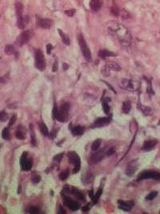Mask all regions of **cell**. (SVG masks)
I'll return each instance as SVG.
<instances>
[{
    "instance_id": "cell-46",
    "label": "cell",
    "mask_w": 160,
    "mask_h": 214,
    "mask_svg": "<svg viewBox=\"0 0 160 214\" xmlns=\"http://www.w3.org/2000/svg\"><path fill=\"white\" fill-rule=\"evenodd\" d=\"M89 207H90L89 204H87V205L84 206V207H83V211H84V212H85V211H87V210H89V208H90Z\"/></svg>"
},
{
    "instance_id": "cell-35",
    "label": "cell",
    "mask_w": 160,
    "mask_h": 214,
    "mask_svg": "<svg viewBox=\"0 0 160 214\" xmlns=\"http://www.w3.org/2000/svg\"><path fill=\"white\" fill-rule=\"evenodd\" d=\"M7 119H8V117L5 111L0 112V122H5L7 120Z\"/></svg>"
},
{
    "instance_id": "cell-44",
    "label": "cell",
    "mask_w": 160,
    "mask_h": 214,
    "mask_svg": "<svg viewBox=\"0 0 160 214\" xmlns=\"http://www.w3.org/2000/svg\"><path fill=\"white\" fill-rule=\"evenodd\" d=\"M52 49H53V46L50 44H48L47 45V54H50Z\"/></svg>"
},
{
    "instance_id": "cell-16",
    "label": "cell",
    "mask_w": 160,
    "mask_h": 214,
    "mask_svg": "<svg viewBox=\"0 0 160 214\" xmlns=\"http://www.w3.org/2000/svg\"><path fill=\"white\" fill-rule=\"evenodd\" d=\"M157 144V140L154 139H151V140H147L143 143V146L142 148V150L143 152H149L151 150H152L154 148Z\"/></svg>"
},
{
    "instance_id": "cell-29",
    "label": "cell",
    "mask_w": 160,
    "mask_h": 214,
    "mask_svg": "<svg viewBox=\"0 0 160 214\" xmlns=\"http://www.w3.org/2000/svg\"><path fill=\"white\" fill-rule=\"evenodd\" d=\"M100 144H101V139H95V140L93 142V143H92V145H91L92 151H96V150H98V148H99Z\"/></svg>"
},
{
    "instance_id": "cell-17",
    "label": "cell",
    "mask_w": 160,
    "mask_h": 214,
    "mask_svg": "<svg viewBox=\"0 0 160 214\" xmlns=\"http://www.w3.org/2000/svg\"><path fill=\"white\" fill-rule=\"evenodd\" d=\"M102 5V0H91V2H90V6H91V10L92 11H98L99 10H100L101 6Z\"/></svg>"
},
{
    "instance_id": "cell-15",
    "label": "cell",
    "mask_w": 160,
    "mask_h": 214,
    "mask_svg": "<svg viewBox=\"0 0 160 214\" xmlns=\"http://www.w3.org/2000/svg\"><path fill=\"white\" fill-rule=\"evenodd\" d=\"M38 25L43 29H50L53 25V21L50 19H39L38 20Z\"/></svg>"
},
{
    "instance_id": "cell-4",
    "label": "cell",
    "mask_w": 160,
    "mask_h": 214,
    "mask_svg": "<svg viewBox=\"0 0 160 214\" xmlns=\"http://www.w3.org/2000/svg\"><path fill=\"white\" fill-rule=\"evenodd\" d=\"M78 41H79V47L81 48L82 53H83L85 59L87 61H88V62H91V61L92 60L91 51H90L87 44L85 40H84V38H83V36H82L81 34H79V36H78Z\"/></svg>"
},
{
    "instance_id": "cell-13",
    "label": "cell",
    "mask_w": 160,
    "mask_h": 214,
    "mask_svg": "<svg viewBox=\"0 0 160 214\" xmlns=\"http://www.w3.org/2000/svg\"><path fill=\"white\" fill-rule=\"evenodd\" d=\"M121 70V67L118 63L115 62H108L105 66V74L104 75H108V73L110 71H119Z\"/></svg>"
},
{
    "instance_id": "cell-27",
    "label": "cell",
    "mask_w": 160,
    "mask_h": 214,
    "mask_svg": "<svg viewBox=\"0 0 160 214\" xmlns=\"http://www.w3.org/2000/svg\"><path fill=\"white\" fill-rule=\"evenodd\" d=\"M131 105L130 101H125V102H123V108H122L123 113L127 114V113L131 111Z\"/></svg>"
},
{
    "instance_id": "cell-23",
    "label": "cell",
    "mask_w": 160,
    "mask_h": 214,
    "mask_svg": "<svg viewBox=\"0 0 160 214\" xmlns=\"http://www.w3.org/2000/svg\"><path fill=\"white\" fill-rule=\"evenodd\" d=\"M58 34H59V36H60V37L62 38V42H63V44H65L66 45H70L71 42H70V39H69L68 36L66 35V34H65L62 30L58 29Z\"/></svg>"
},
{
    "instance_id": "cell-24",
    "label": "cell",
    "mask_w": 160,
    "mask_h": 214,
    "mask_svg": "<svg viewBox=\"0 0 160 214\" xmlns=\"http://www.w3.org/2000/svg\"><path fill=\"white\" fill-rule=\"evenodd\" d=\"M71 132L74 136H81L84 132V128L82 126H75L71 129Z\"/></svg>"
},
{
    "instance_id": "cell-48",
    "label": "cell",
    "mask_w": 160,
    "mask_h": 214,
    "mask_svg": "<svg viewBox=\"0 0 160 214\" xmlns=\"http://www.w3.org/2000/svg\"><path fill=\"white\" fill-rule=\"evenodd\" d=\"M63 68H64V70H67L68 68V65L67 63H63Z\"/></svg>"
},
{
    "instance_id": "cell-32",
    "label": "cell",
    "mask_w": 160,
    "mask_h": 214,
    "mask_svg": "<svg viewBox=\"0 0 160 214\" xmlns=\"http://www.w3.org/2000/svg\"><path fill=\"white\" fill-rule=\"evenodd\" d=\"M121 16V18L123 19H124V20H127V19H129L130 18H131V15H130L129 12H127V10H122V12L120 13V15H119Z\"/></svg>"
},
{
    "instance_id": "cell-19",
    "label": "cell",
    "mask_w": 160,
    "mask_h": 214,
    "mask_svg": "<svg viewBox=\"0 0 160 214\" xmlns=\"http://www.w3.org/2000/svg\"><path fill=\"white\" fill-rule=\"evenodd\" d=\"M98 55L100 58L106 59L107 57H111V56H116V54H114V52H111L108 50H100L98 53Z\"/></svg>"
},
{
    "instance_id": "cell-47",
    "label": "cell",
    "mask_w": 160,
    "mask_h": 214,
    "mask_svg": "<svg viewBox=\"0 0 160 214\" xmlns=\"http://www.w3.org/2000/svg\"><path fill=\"white\" fill-rule=\"evenodd\" d=\"M89 196H90V197H93V196H94V193H93V190H91V191H89Z\"/></svg>"
},
{
    "instance_id": "cell-25",
    "label": "cell",
    "mask_w": 160,
    "mask_h": 214,
    "mask_svg": "<svg viewBox=\"0 0 160 214\" xmlns=\"http://www.w3.org/2000/svg\"><path fill=\"white\" fill-rule=\"evenodd\" d=\"M39 128H40V131H41L42 134L44 136H48L49 135V132H48V128L47 127L45 124V123L43 121H40L39 123Z\"/></svg>"
},
{
    "instance_id": "cell-42",
    "label": "cell",
    "mask_w": 160,
    "mask_h": 214,
    "mask_svg": "<svg viewBox=\"0 0 160 214\" xmlns=\"http://www.w3.org/2000/svg\"><path fill=\"white\" fill-rule=\"evenodd\" d=\"M15 121H16V115L14 114L12 117H11V118H10V121H9V126H12V125L15 123Z\"/></svg>"
},
{
    "instance_id": "cell-10",
    "label": "cell",
    "mask_w": 160,
    "mask_h": 214,
    "mask_svg": "<svg viewBox=\"0 0 160 214\" xmlns=\"http://www.w3.org/2000/svg\"><path fill=\"white\" fill-rule=\"evenodd\" d=\"M138 164H139V163H138V160H136V159L131 160V162H129V164H127L125 173L128 177H131V176H133L135 174V173L137 170Z\"/></svg>"
},
{
    "instance_id": "cell-40",
    "label": "cell",
    "mask_w": 160,
    "mask_h": 214,
    "mask_svg": "<svg viewBox=\"0 0 160 214\" xmlns=\"http://www.w3.org/2000/svg\"><path fill=\"white\" fill-rule=\"evenodd\" d=\"M75 12H76V10H75V9H70V10H65V15H67V16L72 17L75 15Z\"/></svg>"
},
{
    "instance_id": "cell-28",
    "label": "cell",
    "mask_w": 160,
    "mask_h": 214,
    "mask_svg": "<svg viewBox=\"0 0 160 214\" xmlns=\"http://www.w3.org/2000/svg\"><path fill=\"white\" fill-rule=\"evenodd\" d=\"M2 136L3 139H6V140H9V139H10V132H9V130L7 128H3V130H2Z\"/></svg>"
},
{
    "instance_id": "cell-22",
    "label": "cell",
    "mask_w": 160,
    "mask_h": 214,
    "mask_svg": "<svg viewBox=\"0 0 160 214\" xmlns=\"http://www.w3.org/2000/svg\"><path fill=\"white\" fill-rule=\"evenodd\" d=\"M16 137L19 139H26V130L24 128L19 127L18 130H17L16 133H15Z\"/></svg>"
},
{
    "instance_id": "cell-1",
    "label": "cell",
    "mask_w": 160,
    "mask_h": 214,
    "mask_svg": "<svg viewBox=\"0 0 160 214\" xmlns=\"http://www.w3.org/2000/svg\"><path fill=\"white\" fill-rule=\"evenodd\" d=\"M106 28L109 35L115 39L122 46L128 47L131 45L132 36L129 30L123 24L115 21H110L106 23Z\"/></svg>"
},
{
    "instance_id": "cell-12",
    "label": "cell",
    "mask_w": 160,
    "mask_h": 214,
    "mask_svg": "<svg viewBox=\"0 0 160 214\" xmlns=\"http://www.w3.org/2000/svg\"><path fill=\"white\" fill-rule=\"evenodd\" d=\"M63 202H64L65 205L71 210H72V211H76V210L79 209V208H80V206H79L78 202L73 201L72 199H71L68 197H65L64 199H63Z\"/></svg>"
},
{
    "instance_id": "cell-45",
    "label": "cell",
    "mask_w": 160,
    "mask_h": 214,
    "mask_svg": "<svg viewBox=\"0 0 160 214\" xmlns=\"http://www.w3.org/2000/svg\"><path fill=\"white\" fill-rule=\"evenodd\" d=\"M62 156H63V153L58 154V155H57L56 156H54V160H58V162H59V161H60V160H62Z\"/></svg>"
},
{
    "instance_id": "cell-41",
    "label": "cell",
    "mask_w": 160,
    "mask_h": 214,
    "mask_svg": "<svg viewBox=\"0 0 160 214\" xmlns=\"http://www.w3.org/2000/svg\"><path fill=\"white\" fill-rule=\"evenodd\" d=\"M31 142H32V144H33L34 146L36 144V141H35V134H34V132H33V129H32V125H31Z\"/></svg>"
},
{
    "instance_id": "cell-31",
    "label": "cell",
    "mask_w": 160,
    "mask_h": 214,
    "mask_svg": "<svg viewBox=\"0 0 160 214\" xmlns=\"http://www.w3.org/2000/svg\"><path fill=\"white\" fill-rule=\"evenodd\" d=\"M110 12L114 16H119L120 15V10L116 6H113L111 8H110Z\"/></svg>"
},
{
    "instance_id": "cell-3",
    "label": "cell",
    "mask_w": 160,
    "mask_h": 214,
    "mask_svg": "<svg viewBox=\"0 0 160 214\" xmlns=\"http://www.w3.org/2000/svg\"><path fill=\"white\" fill-rule=\"evenodd\" d=\"M70 108H71V106H70L69 103H64L63 104H62L59 109H58L56 118L57 120L62 123L67 122L69 119Z\"/></svg>"
},
{
    "instance_id": "cell-9",
    "label": "cell",
    "mask_w": 160,
    "mask_h": 214,
    "mask_svg": "<svg viewBox=\"0 0 160 214\" xmlns=\"http://www.w3.org/2000/svg\"><path fill=\"white\" fill-rule=\"evenodd\" d=\"M32 36H33V31L31 30L23 31V33L20 34V36L18 37L17 43H18L19 46H23V45L27 44L29 42V40H31Z\"/></svg>"
},
{
    "instance_id": "cell-34",
    "label": "cell",
    "mask_w": 160,
    "mask_h": 214,
    "mask_svg": "<svg viewBox=\"0 0 160 214\" xmlns=\"http://www.w3.org/2000/svg\"><path fill=\"white\" fill-rule=\"evenodd\" d=\"M157 195H158V192H151V193H149L146 197V200H147V201H152V200H154V198L157 197Z\"/></svg>"
},
{
    "instance_id": "cell-2",
    "label": "cell",
    "mask_w": 160,
    "mask_h": 214,
    "mask_svg": "<svg viewBox=\"0 0 160 214\" xmlns=\"http://www.w3.org/2000/svg\"><path fill=\"white\" fill-rule=\"evenodd\" d=\"M114 152V149L112 148L106 149V148H102V149L99 150V152H96L91 155V158H90V162L91 164H97L99 161L102 160L104 157L106 156H109L110 155H112Z\"/></svg>"
},
{
    "instance_id": "cell-18",
    "label": "cell",
    "mask_w": 160,
    "mask_h": 214,
    "mask_svg": "<svg viewBox=\"0 0 160 214\" xmlns=\"http://www.w3.org/2000/svg\"><path fill=\"white\" fill-rule=\"evenodd\" d=\"M120 86L122 88L128 91H134V86L132 81L131 80H127V79H123L120 82Z\"/></svg>"
},
{
    "instance_id": "cell-7",
    "label": "cell",
    "mask_w": 160,
    "mask_h": 214,
    "mask_svg": "<svg viewBox=\"0 0 160 214\" xmlns=\"http://www.w3.org/2000/svg\"><path fill=\"white\" fill-rule=\"evenodd\" d=\"M68 160L69 162L75 166L73 173H77L80 169V166H81V160H80L79 156H78V154L75 152H70L68 153Z\"/></svg>"
},
{
    "instance_id": "cell-21",
    "label": "cell",
    "mask_w": 160,
    "mask_h": 214,
    "mask_svg": "<svg viewBox=\"0 0 160 214\" xmlns=\"http://www.w3.org/2000/svg\"><path fill=\"white\" fill-rule=\"evenodd\" d=\"M15 14H16L17 18H21L23 17V5L21 2H16L15 3Z\"/></svg>"
},
{
    "instance_id": "cell-49",
    "label": "cell",
    "mask_w": 160,
    "mask_h": 214,
    "mask_svg": "<svg viewBox=\"0 0 160 214\" xmlns=\"http://www.w3.org/2000/svg\"><path fill=\"white\" fill-rule=\"evenodd\" d=\"M61 212V213H62H62H65V212H65L64 210L62 209V207H60V209H59V212Z\"/></svg>"
},
{
    "instance_id": "cell-26",
    "label": "cell",
    "mask_w": 160,
    "mask_h": 214,
    "mask_svg": "<svg viewBox=\"0 0 160 214\" xmlns=\"http://www.w3.org/2000/svg\"><path fill=\"white\" fill-rule=\"evenodd\" d=\"M4 52H5V53H6V55H10L15 54V48H14V46H12V45H10V44H8V45H6V46L5 47Z\"/></svg>"
},
{
    "instance_id": "cell-6",
    "label": "cell",
    "mask_w": 160,
    "mask_h": 214,
    "mask_svg": "<svg viewBox=\"0 0 160 214\" xmlns=\"http://www.w3.org/2000/svg\"><path fill=\"white\" fill-rule=\"evenodd\" d=\"M20 166L22 170L29 171L32 168V159L28 155V152H24L20 158Z\"/></svg>"
},
{
    "instance_id": "cell-38",
    "label": "cell",
    "mask_w": 160,
    "mask_h": 214,
    "mask_svg": "<svg viewBox=\"0 0 160 214\" xmlns=\"http://www.w3.org/2000/svg\"><path fill=\"white\" fill-rule=\"evenodd\" d=\"M57 112H58V108H57L56 103H54V108H53V111H52V119L53 120H56L57 118Z\"/></svg>"
},
{
    "instance_id": "cell-30",
    "label": "cell",
    "mask_w": 160,
    "mask_h": 214,
    "mask_svg": "<svg viewBox=\"0 0 160 214\" xmlns=\"http://www.w3.org/2000/svg\"><path fill=\"white\" fill-rule=\"evenodd\" d=\"M102 189H99V190L97 192V193H96L95 195L93 196V197H92V202H93V204H95V203H97L99 198L100 197V196L102 195Z\"/></svg>"
},
{
    "instance_id": "cell-43",
    "label": "cell",
    "mask_w": 160,
    "mask_h": 214,
    "mask_svg": "<svg viewBox=\"0 0 160 214\" xmlns=\"http://www.w3.org/2000/svg\"><path fill=\"white\" fill-rule=\"evenodd\" d=\"M58 67V60H55L53 64V67H52V71H57Z\"/></svg>"
},
{
    "instance_id": "cell-36",
    "label": "cell",
    "mask_w": 160,
    "mask_h": 214,
    "mask_svg": "<svg viewBox=\"0 0 160 214\" xmlns=\"http://www.w3.org/2000/svg\"><path fill=\"white\" fill-rule=\"evenodd\" d=\"M102 109H103V112L106 114H109L110 113V106H109L106 101H103L102 102Z\"/></svg>"
},
{
    "instance_id": "cell-33",
    "label": "cell",
    "mask_w": 160,
    "mask_h": 214,
    "mask_svg": "<svg viewBox=\"0 0 160 214\" xmlns=\"http://www.w3.org/2000/svg\"><path fill=\"white\" fill-rule=\"evenodd\" d=\"M40 181H41V177H40L39 175L35 174V173H34V174L32 175V177H31V181H32L34 184H38Z\"/></svg>"
},
{
    "instance_id": "cell-37",
    "label": "cell",
    "mask_w": 160,
    "mask_h": 214,
    "mask_svg": "<svg viewBox=\"0 0 160 214\" xmlns=\"http://www.w3.org/2000/svg\"><path fill=\"white\" fill-rule=\"evenodd\" d=\"M69 176V172L68 170H65V171H62V173L59 174V178L62 180V181H65L66 179H67V177H68Z\"/></svg>"
},
{
    "instance_id": "cell-5",
    "label": "cell",
    "mask_w": 160,
    "mask_h": 214,
    "mask_svg": "<svg viewBox=\"0 0 160 214\" xmlns=\"http://www.w3.org/2000/svg\"><path fill=\"white\" fill-rule=\"evenodd\" d=\"M35 66L36 68L39 71H44L46 68V61L45 57L41 50H37L35 52Z\"/></svg>"
},
{
    "instance_id": "cell-20",
    "label": "cell",
    "mask_w": 160,
    "mask_h": 214,
    "mask_svg": "<svg viewBox=\"0 0 160 214\" xmlns=\"http://www.w3.org/2000/svg\"><path fill=\"white\" fill-rule=\"evenodd\" d=\"M71 193L75 196V198H77L79 201H84L85 200V197H84V195L83 194V193L79 191V190H78L77 189H75V188H72L71 189Z\"/></svg>"
},
{
    "instance_id": "cell-8",
    "label": "cell",
    "mask_w": 160,
    "mask_h": 214,
    "mask_svg": "<svg viewBox=\"0 0 160 214\" xmlns=\"http://www.w3.org/2000/svg\"><path fill=\"white\" fill-rule=\"evenodd\" d=\"M147 179H154L155 181H160V173L154 171H144L138 176L137 181H140Z\"/></svg>"
},
{
    "instance_id": "cell-14",
    "label": "cell",
    "mask_w": 160,
    "mask_h": 214,
    "mask_svg": "<svg viewBox=\"0 0 160 214\" xmlns=\"http://www.w3.org/2000/svg\"><path fill=\"white\" fill-rule=\"evenodd\" d=\"M118 204H119V207L122 209L125 210V211H130L131 208H133V206L135 205L134 201H122L119 200L118 201Z\"/></svg>"
},
{
    "instance_id": "cell-11",
    "label": "cell",
    "mask_w": 160,
    "mask_h": 214,
    "mask_svg": "<svg viewBox=\"0 0 160 214\" xmlns=\"http://www.w3.org/2000/svg\"><path fill=\"white\" fill-rule=\"evenodd\" d=\"M110 122V117H100V118L97 119L95 122L92 124L91 126V128H101L103 126H106Z\"/></svg>"
},
{
    "instance_id": "cell-39",
    "label": "cell",
    "mask_w": 160,
    "mask_h": 214,
    "mask_svg": "<svg viewBox=\"0 0 160 214\" xmlns=\"http://www.w3.org/2000/svg\"><path fill=\"white\" fill-rule=\"evenodd\" d=\"M26 212H28V213L36 214V213H39V210L38 209V208H36V207H31V208H28V209H27Z\"/></svg>"
}]
</instances>
